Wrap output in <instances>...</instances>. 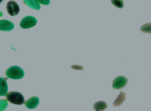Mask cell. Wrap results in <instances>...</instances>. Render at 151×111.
Here are the masks:
<instances>
[{"label":"cell","instance_id":"cell-3","mask_svg":"<svg viewBox=\"0 0 151 111\" xmlns=\"http://www.w3.org/2000/svg\"><path fill=\"white\" fill-rule=\"evenodd\" d=\"M37 23V20L32 16H26L22 19L20 25L23 29H29L34 27Z\"/></svg>","mask_w":151,"mask_h":111},{"label":"cell","instance_id":"cell-1","mask_svg":"<svg viewBox=\"0 0 151 111\" xmlns=\"http://www.w3.org/2000/svg\"><path fill=\"white\" fill-rule=\"evenodd\" d=\"M6 75L8 78L18 80L23 78L24 75L23 70L17 66H13L7 69Z\"/></svg>","mask_w":151,"mask_h":111},{"label":"cell","instance_id":"cell-12","mask_svg":"<svg viewBox=\"0 0 151 111\" xmlns=\"http://www.w3.org/2000/svg\"><path fill=\"white\" fill-rule=\"evenodd\" d=\"M140 30L144 33H151V23H147L141 26Z\"/></svg>","mask_w":151,"mask_h":111},{"label":"cell","instance_id":"cell-6","mask_svg":"<svg viewBox=\"0 0 151 111\" xmlns=\"http://www.w3.org/2000/svg\"><path fill=\"white\" fill-rule=\"evenodd\" d=\"M14 24L9 20L6 19L0 20V31H9L14 28Z\"/></svg>","mask_w":151,"mask_h":111},{"label":"cell","instance_id":"cell-13","mask_svg":"<svg viewBox=\"0 0 151 111\" xmlns=\"http://www.w3.org/2000/svg\"><path fill=\"white\" fill-rule=\"evenodd\" d=\"M111 3L116 8L122 9L124 7L123 0H111Z\"/></svg>","mask_w":151,"mask_h":111},{"label":"cell","instance_id":"cell-15","mask_svg":"<svg viewBox=\"0 0 151 111\" xmlns=\"http://www.w3.org/2000/svg\"><path fill=\"white\" fill-rule=\"evenodd\" d=\"M40 4L44 5H47L50 4V0H37Z\"/></svg>","mask_w":151,"mask_h":111},{"label":"cell","instance_id":"cell-4","mask_svg":"<svg viewBox=\"0 0 151 111\" xmlns=\"http://www.w3.org/2000/svg\"><path fill=\"white\" fill-rule=\"evenodd\" d=\"M128 82V79L124 76L121 75L117 77L113 81L112 87L115 90H120L124 88Z\"/></svg>","mask_w":151,"mask_h":111},{"label":"cell","instance_id":"cell-16","mask_svg":"<svg viewBox=\"0 0 151 111\" xmlns=\"http://www.w3.org/2000/svg\"><path fill=\"white\" fill-rule=\"evenodd\" d=\"M71 68L74 69L81 70H83L84 68L82 66H78V65H72L71 66Z\"/></svg>","mask_w":151,"mask_h":111},{"label":"cell","instance_id":"cell-5","mask_svg":"<svg viewBox=\"0 0 151 111\" xmlns=\"http://www.w3.org/2000/svg\"><path fill=\"white\" fill-rule=\"evenodd\" d=\"M6 9L9 14L12 16H17L20 12V9L19 5L14 1H10L7 3Z\"/></svg>","mask_w":151,"mask_h":111},{"label":"cell","instance_id":"cell-11","mask_svg":"<svg viewBox=\"0 0 151 111\" xmlns=\"http://www.w3.org/2000/svg\"><path fill=\"white\" fill-rule=\"evenodd\" d=\"M108 105L105 101H100L96 102L93 105V109L95 111H103L106 109Z\"/></svg>","mask_w":151,"mask_h":111},{"label":"cell","instance_id":"cell-8","mask_svg":"<svg viewBox=\"0 0 151 111\" xmlns=\"http://www.w3.org/2000/svg\"><path fill=\"white\" fill-rule=\"evenodd\" d=\"M6 78L0 77V96H5L8 91V85Z\"/></svg>","mask_w":151,"mask_h":111},{"label":"cell","instance_id":"cell-14","mask_svg":"<svg viewBox=\"0 0 151 111\" xmlns=\"http://www.w3.org/2000/svg\"><path fill=\"white\" fill-rule=\"evenodd\" d=\"M8 105V100L6 99L0 100V111H4L7 108Z\"/></svg>","mask_w":151,"mask_h":111},{"label":"cell","instance_id":"cell-10","mask_svg":"<svg viewBox=\"0 0 151 111\" xmlns=\"http://www.w3.org/2000/svg\"><path fill=\"white\" fill-rule=\"evenodd\" d=\"M125 100V93L121 91L116 99L114 100L113 105L115 107L120 106Z\"/></svg>","mask_w":151,"mask_h":111},{"label":"cell","instance_id":"cell-9","mask_svg":"<svg viewBox=\"0 0 151 111\" xmlns=\"http://www.w3.org/2000/svg\"><path fill=\"white\" fill-rule=\"evenodd\" d=\"M24 4L33 9L40 10V5L37 0H23Z\"/></svg>","mask_w":151,"mask_h":111},{"label":"cell","instance_id":"cell-2","mask_svg":"<svg viewBox=\"0 0 151 111\" xmlns=\"http://www.w3.org/2000/svg\"><path fill=\"white\" fill-rule=\"evenodd\" d=\"M8 101L12 104L17 105H22L25 103V100L23 95L16 91H10L6 95Z\"/></svg>","mask_w":151,"mask_h":111},{"label":"cell","instance_id":"cell-18","mask_svg":"<svg viewBox=\"0 0 151 111\" xmlns=\"http://www.w3.org/2000/svg\"><path fill=\"white\" fill-rule=\"evenodd\" d=\"M3 0H0V4H1L3 1Z\"/></svg>","mask_w":151,"mask_h":111},{"label":"cell","instance_id":"cell-17","mask_svg":"<svg viewBox=\"0 0 151 111\" xmlns=\"http://www.w3.org/2000/svg\"><path fill=\"white\" fill-rule=\"evenodd\" d=\"M2 16H3V13L1 11H0V17Z\"/></svg>","mask_w":151,"mask_h":111},{"label":"cell","instance_id":"cell-7","mask_svg":"<svg viewBox=\"0 0 151 111\" xmlns=\"http://www.w3.org/2000/svg\"><path fill=\"white\" fill-rule=\"evenodd\" d=\"M40 103L39 97L36 96L32 97L25 102V106L27 108L29 109H34L37 108Z\"/></svg>","mask_w":151,"mask_h":111}]
</instances>
